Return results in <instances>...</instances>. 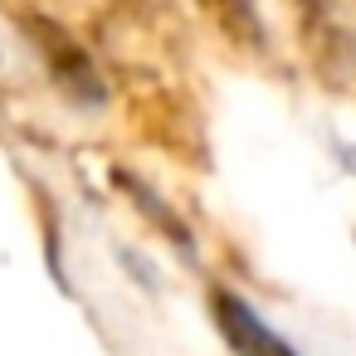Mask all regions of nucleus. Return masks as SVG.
Segmentation results:
<instances>
[{"label":"nucleus","mask_w":356,"mask_h":356,"mask_svg":"<svg viewBox=\"0 0 356 356\" xmlns=\"http://www.w3.org/2000/svg\"><path fill=\"white\" fill-rule=\"evenodd\" d=\"M293 15H298V30L307 40V49L322 59H337V49L346 44V25H341V10L337 0H288Z\"/></svg>","instance_id":"3"},{"label":"nucleus","mask_w":356,"mask_h":356,"mask_svg":"<svg viewBox=\"0 0 356 356\" xmlns=\"http://www.w3.org/2000/svg\"><path fill=\"white\" fill-rule=\"evenodd\" d=\"M210 312H215V327H220V337H225V346H229L234 356H298L239 293L215 288V293H210Z\"/></svg>","instance_id":"1"},{"label":"nucleus","mask_w":356,"mask_h":356,"mask_svg":"<svg viewBox=\"0 0 356 356\" xmlns=\"http://www.w3.org/2000/svg\"><path fill=\"white\" fill-rule=\"evenodd\" d=\"M25 30H30V40L40 44V54H44V64H49V74L59 79V88L69 93V98H79V103H98L103 98V83H98V74H93V59L59 30V25H49V20H40V15H30L25 20Z\"/></svg>","instance_id":"2"},{"label":"nucleus","mask_w":356,"mask_h":356,"mask_svg":"<svg viewBox=\"0 0 356 356\" xmlns=\"http://www.w3.org/2000/svg\"><path fill=\"white\" fill-rule=\"evenodd\" d=\"M195 6L239 44V49H264V20H259V0H195Z\"/></svg>","instance_id":"4"}]
</instances>
